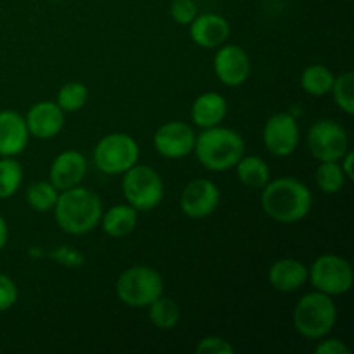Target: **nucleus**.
I'll use <instances>...</instances> for the list:
<instances>
[{"label":"nucleus","mask_w":354,"mask_h":354,"mask_svg":"<svg viewBox=\"0 0 354 354\" xmlns=\"http://www.w3.org/2000/svg\"><path fill=\"white\" fill-rule=\"evenodd\" d=\"M337 320V306L328 294L313 290L297 301L292 313V324L297 334L306 339H324L330 334Z\"/></svg>","instance_id":"nucleus-4"},{"label":"nucleus","mask_w":354,"mask_h":354,"mask_svg":"<svg viewBox=\"0 0 354 354\" xmlns=\"http://www.w3.org/2000/svg\"><path fill=\"white\" fill-rule=\"evenodd\" d=\"M216 78L227 86H241L251 75V59L244 47L237 44H223L218 47L213 61Z\"/></svg>","instance_id":"nucleus-13"},{"label":"nucleus","mask_w":354,"mask_h":354,"mask_svg":"<svg viewBox=\"0 0 354 354\" xmlns=\"http://www.w3.org/2000/svg\"><path fill=\"white\" fill-rule=\"evenodd\" d=\"M149 320L159 330H171L180 322V308L175 301L161 296L149 304Z\"/></svg>","instance_id":"nucleus-23"},{"label":"nucleus","mask_w":354,"mask_h":354,"mask_svg":"<svg viewBox=\"0 0 354 354\" xmlns=\"http://www.w3.org/2000/svg\"><path fill=\"white\" fill-rule=\"evenodd\" d=\"M30 140L26 121L16 111H0V158H16Z\"/></svg>","instance_id":"nucleus-17"},{"label":"nucleus","mask_w":354,"mask_h":354,"mask_svg":"<svg viewBox=\"0 0 354 354\" xmlns=\"http://www.w3.org/2000/svg\"><path fill=\"white\" fill-rule=\"evenodd\" d=\"M190 38L203 48H218L230 37V24L223 16L214 12L197 14L189 24Z\"/></svg>","instance_id":"nucleus-16"},{"label":"nucleus","mask_w":354,"mask_h":354,"mask_svg":"<svg viewBox=\"0 0 354 354\" xmlns=\"http://www.w3.org/2000/svg\"><path fill=\"white\" fill-rule=\"evenodd\" d=\"M86 159L78 151H64L52 161L48 169V182L62 192L80 185L86 175Z\"/></svg>","instance_id":"nucleus-15"},{"label":"nucleus","mask_w":354,"mask_h":354,"mask_svg":"<svg viewBox=\"0 0 354 354\" xmlns=\"http://www.w3.org/2000/svg\"><path fill=\"white\" fill-rule=\"evenodd\" d=\"M237 178L249 189H263L270 182V168L258 156H242L237 165Z\"/></svg>","instance_id":"nucleus-21"},{"label":"nucleus","mask_w":354,"mask_h":354,"mask_svg":"<svg viewBox=\"0 0 354 354\" xmlns=\"http://www.w3.org/2000/svg\"><path fill=\"white\" fill-rule=\"evenodd\" d=\"M123 196L137 211H152L165 199V183L154 168L145 165L131 166L123 173Z\"/></svg>","instance_id":"nucleus-7"},{"label":"nucleus","mask_w":354,"mask_h":354,"mask_svg":"<svg viewBox=\"0 0 354 354\" xmlns=\"http://www.w3.org/2000/svg\"><path fill=\"white\" fill-rule=\"evenodd\" d=\"M315 180H317V185L322 192L337 194L344 189V183L348 178H346L339 161H324L317 168Z\"/></svg>","instance_id":"nucleus-24"},{"label":"nucleus","mask_w":354,"mask_h":354,"mask_svg":"<svg viewBox=\"0 0 354 354\" xmlns=\"http://www.w3.org/2000/svg\"><path fill=\"white\" fill-rule=\"evenodd\" d=\"M313 206L311 190L292 176L270 180L261 192V207L272 220L292 225L304 220Z\"/></svg>","instance_id":"nucleus-1"},{"label":"nucleus","mask_w":354,"mask_h":354,"mask_svg":"<svg viewBox=\"0 0 354 354\" xmlns=\"http://www.w3.org/2000/svg\"><path fill=\"white\" fill-rule=\"evenodd\" d=\"M64 114L57 102H52V100L33 104L24 116L30 137H37L40 140L54 138L64 128Z\"/></svg>","instance_id":"nucleus-14"},{"label":"nucleus","mask_w":354,"mask_h":354,"mask_svg":"<svg viewBox=\"0 0 354 354\" xmlns=\"http://www.w3.org/2000/svg\"><path fill=\"white\" fill-rule=\"evenodd\" d=\"M165 292V282L158 270L135 265L121 272L116 280V296L130 308H147Z\"/></svg>","instance_id":"nucleus-5"},{"label":"nucleus","mask_w":354,"mask_h":354,"mask_svg":"<svg viewBox=\"0 0 354 354\" xmlns=\"http://www.w3.org/2000/svg\"><path fill=\"white\" fill-rule=\"evenodd\" d=\"M194 152L197 161L209 171H227L245 154V142L239 131L218 124L196 135Z\"/></svg>","instance_id":"nucleus-3"},{"label":"nucleus","mask_w":354,"mask_h":354,"mask_svg":"<svg viewBox=\"0 0 354 354\" xmlns=\"http://www.w3.org/2000/svg\"><path fill=\"white\" fill-rule=\"evenodd\" d=\"M221 194L214 182L207 178H197L187 183L180 196V209L190 220H204L211 216L220 206Z\"/></svg>","instance_id":"nucleus-11"},{"label":"nucleus","mask_w":354,"mask_h":354,"mask_svg":"<svg viewBox=\"0 0 354 354\" xmlns=\"http://www.w3.org/2000/svg\"><path fill=\"white\" fill-rule=\"evenodd\" d=\"M140 158V147L131 135L123 131L107 133L93 147V165L106 175H123Z\"/></svg>","instance_id":"nucleus-6"},{"label":"nucleus","mask_w":354,"mask_h":354,"mask_svg":"<svg viewBox=\"0 0 354 354\" xmlns=\"http://www.w3.org/2000/svg\"><path fill=\"white\" fill-rule=\"evenodd\" d=\"M353 162H354V152L348 151V152H346V154L341 158V168H342V171H344L346 178H348V180H354Z\"/></svg>","instance_id":"nucleus-34"},{"label":"nucleus","mask_w":354,"mask_h":354,"mask_svg":"<svg viewBox=\"0 0 354 354\" xmlns=\"http://www.w3.org/2000/svg\"><path fill=\"white\" fill-rule=\"evenodd\" d=\"M197 354H234L235 348L230 341L220 337V335H209L197 342L196 346Z\"/></svg>","instance_id":"nucleus-30"},{"label":"nucleus","mask_w":354,"mask_h":354,"mask_svg":"<svg viewBox=\"0 0 354 354\" xmlns=\"http://www.w3.org/2000/svg\"><path fill=\"white\" fill-rule=\"evenodd\" d=\"M169 14L180 26H189L196 19L199 10H197L196 0H173L169 6Z\"/></svg>","instance_id":"nucleus-29"},{"label":"nucleus","mask_w":354,"mask_h":354,"mask_svg":"<svg viewBox=\"0 0 354 354\" xmlns=\"http://www.w3.org/2000/svg\"><path fill=\"white\" fill-rule=\"evenodd\" d=\"M156 152L166 159H182L194 152L196 133L183 121H168L156 130L152 137Z\"/></svg>","instance_id":"nucleus-12"},{"label":"nucleus","mask_w":354,"mask_h":354,"mask_svg":"<svg viewBox=\"0 0 354 354\" xmlns=\"http://www.w3.org/2000/svg\"><path fill=\"white\" fill-rule=\"evenodd\" d=\"M228 113V104L223 95L216 92H204L194 100L190 118L199 128H213L223 123Z\"/></svg>","instance_id":"nucleus-19"},{"label":"nucleus","mask_w":354,"mask_h":354,"mask_svg":"<svg viewBox=\"0 0 354 354\" xmlns=\"http://www.w3.org/2000/svg\"><path fill=\"white\" fill-rule=\"evenodd\" d=\"M55 102L64 113H76V111L83 109L85 104L88 102V88L78 82L66 83L64 86L59 88Z\"/></svg>","instance_id":"nucleus-27"},{"label":"nucleus","mask_w":354,"mask_h":354,"mask_svg":"<svg viewBox=\"0 0 354 354\" xmlns=\"http://www.w3.org/2000/svg\"><path fill=\"white\" fill-rule=\"evenodd\" d=\"M334 73L324 64H310L301 75V86L308 95L324 97L330 93L334 85Z\"/></svg>","instance_id":"nucleus-22"},{"label":"nucleus","mask_w":354,"mask_h":354,"mask_svg":"<svg viewBox=\"0 0 354 354\" xmlns=\"http://www.w3.org/2000/svg\"><path fill=\"white\" fill-rule=\"evenodd\" d=\"M263 144L270 154L287 158L299 145V124L289 113H275L263 127Z\"/></svg>","instance_id":"nucleus-10"},{"label":"nucleus","mask_w":354,"mask_h":354,"mask_svg":"<svg viewBox=\"0 0 354 354\" xmlns=\"http://www.w3.org/2000/svg\"><path fill=\"white\" fill-rule=\"evenodd\" d=\"M9 241V227H7V221L0 216V251L7 245Z\"/></svg>","instance_id":"nucleus-35"},{"label":"nucleus","mask_w":354,"mask_h":354,"mask_svg":"<svg viewBox=\"0 0 354 354\" xmlns=\"http://www.w3.org/2000/svg\"><path fill=\"white\" fill-rule=\"evenodd\" d=\"M308 282H311L315 290L332 297L342 296L353 287V266L339 254H322L308 268Z\"/></svg>","instance_id":"nucleus-8"},{"label":"nucleus","mask_w":354,"mask_h":354,"mask_svg":"<svg viewBox=\"0 0 354 354\" xmlns=\"http://www.w3.org/2000/svg\"><path fill=\"white\" fill-rule=\"evenodd\" d=\"M332 97H334L335 104L339 106V109L342 113H346L348 116L354 114V73L348 71L342 73V75L335 76L334 85L330 88Z\"/></svg>","instance_id":"nucleus-28"},{"label":"nucleus","mask_w":354,"mask_h":354,"mask_svg":"<svg viewBox=\"0 0 354 354\" xmlns=\"http://www.w3.org/2000/svg\"><path fill=\"white\" fill-rule=\"evenodd\" d=\"M308 147L317 161H341L342 156L349 151V138L339 123L318 120L308 131Z\"/></svg>","instance_id":"nucleus-9"},{"label":"nucleus","mask_w":354,"mask_h":354,"mask_svg":"<svg viewBox=\"0 0 354 354\" xmlns=\"http://www.w3.org/2000/svg\"><path fill=\"white\" fill-rule=\"evenodd\" d=\"M23 183V166L14 158L0 159V199H9Z\"/></svg>","instance_id":"nucleus-26"},{"label":"nucleus","mask_w":354,"mask_h":354,"mask_svg":"<svg viewBox=\"0 0 354 354\" xmlns=\"http://www.w3.org/2000/svg\"><path fill=\"white\" fill-rule=\"evenodd\" d=\"M138 221V211L130 204H116L102 213L100 223L104 234L113 239H121L130 235L135 230Z\"/></svg>","instance_id":"nucleus-20"},{"label":"nucleus","mask_w":354,"mask_h":354,"mask_svg":"<svg viewBox=\"0 0 354 354\" xmlns=\"http://www.w3.org/2000/svg\"><path fill=\"white\" fill-rule=\"evenodd\" d=\"M50 258L54 261L61 263L66 266H82L83 265V254L75 251L71 248H57L55 251L50 252Z\"/></svg>","instance_id":"nucleus-32"},{"label":"nucleus","mask_w":354,"mask_h":354,"mask_svg":"<svg viewBox=\"0 0 354 354\" xmlns=\"http://www.w3.org/2000/svg\"><path fill=\"white\" fill-rule=\"evenodd\" d=\"M315 351H317V354H349L351 349L344 342L339 341V339L324 337V341H320V344L315 348Z\"/></svg>","instance_id":"nucleus-33"},{"label":"nucleus","mask_w":354,"mask_h":354,"mask_svg":"<svg viewBox=\"0 0 354 354\" xmlns=\"http://www.w3.org/2000/svg\"><path fill=\"white\" fill-rule=\"evenodd\" d=\"M57 197L59 190L50 182H37L28 187L26 190L28 206L37 213H47V211L54 209Z\"/></svg>","instance_id":"nucleus-25"},{"label":"nucleus","mask_w":354,"mask_h":354,"mask_svg":"<svg viewBox=\"0 0 354 354\" xmlns=\"http://www.w3.org/2000/svg\"><path fill=\"white\" fill-rule=\"evenodd\" d=\"M268 282L279 292H294L308 282V268L294 258L279 259L270 268Z\"/></svg>","instance_id":"nucleus-18"},{"label":"nucleus","mask_w":354,"mask_h":354,"mask_svg":"<svg viewBox=\"0 0 354 354\" xmlns=\"http://www.w3.org/2000/svg\"><path fill=\"white\" fill-rule=\"evenodd\" d=\"M17 301V287L10 277L0 273V313L10 310Z\"/></svg>","instance_id":"nucleus-31"},{"label":"nucleus","mask_w":354,"mask_h":354,"mask_svg":"<svg viewBox=\"0 0 354 354\" xmlns=\"http://www.w3.org/2000/svg\"><path fill=\"white\" fill-rule=\"evenodd\" d=\"M102 213L100 197L80 185L59 192L57 203L54 206L55 223L64 234L76 237L90 234L100 223Z\"/></svg>","instance_id":"nucleus-2"}]
</instances>
